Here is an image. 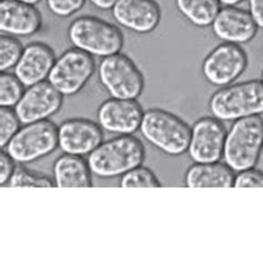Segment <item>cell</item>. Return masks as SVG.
Masks as SVG:
<instances>
[{
    "label": "cell",
    "mask_w": 263,
    "mask_h": 263,
    "mask_svg": "<svg viewBox=\"0 0 263 263\" xmlns=\"http://www.w3.org/2000/svg\"><path fill=\"white\" fill-rule=\"evenodd\" d=\"M144 156V147L139 139L131 135H121L102 142L89 155L87 162L93 175L112 178L139 167Z\"/></svg>",
    "instance_id": "obj_1"
},
{
    "label": "cell",
    "mask_w": 263,
    "mask_h": 263,
    "mask_svg": "<svg viewBox=\"0 0 263 263\" xmlns=\"http://www.w3.org/2000/svg\"><path fill=\"white\" fill-rule=\"evenodd\" d=\"M263 148V119L250 116L235 120L227 134L223 159L234 172H240L257 164Z\"/></svg>",
    "instance_id": "obj_2"
},
{
    "label": "cell",
    "mask_w": 263,
    "mask_h": 263,
    "mask_svg": "<svg viewBox=\"0 0 263 263\" xmlns=\"http://www.w3.org/2000/svg\"><path fill=\"white\" fill-rule=\"evenodd\" d=\"M140 131L148 142L170 156L188 151L191 128L181 118L162 109H149L143 114Z\"/></svg>",
    "instance_id": "obj_3"
},
{
    "label": "cell",
    "mask_w": 263,
    "mask_h": 263,
    "mask_svg": "<svg viewBox=\"0 0 263 263\" xmlns=\"http://www.w3.org/2000/svg\"><path fill=\"white\" fill-rule=\"evenodd\" d=\"M213 117L221 121L263 115V82L250 80L226 86L214 92L209 101Z\"/></svg>",
    "instance_id": "obj_4"
},
{
    "label": "cell",
    "mask_w": 263,
    "mask_h": 263,
    "mask_svg": "<svg viewBox=\"0 0 263 263\" xmlns=\"http://www.w3.org/2000/svg\"><path fill=\"white\" fill-rule=\"evenodd\" d=\"M68 38L74 48L99 57L120 52L123 46L122 32L118 27L92 16L74 19L68 28Z\"/></svg>",
    "instance_id": "obj_5"
},
{
    "label": "cell",
    "mask_w": 263,
    "mask_h": 263,
    "mask_svg": "<svg viewBox=\"0 0 263 263\" xmlns=\"http://www.w3.org/2000/svg\"><path fill=\"white\" fill-rule=\"evenodd\" d=\"M59 146L56 124L41 120L25 124L7 144V152L18 163H28L43 158Z\"/></svg>",
    "instance_id": "obj_6"
},
{
    "label": "cell",
    "mask_w": 263,
    "mask_h": 263,
    "mask_svg": "<svg viewBox=\"0 0 263 263\" xmlns=\"http://www.w3.org/2000/svg\"><path fill=\"white\" fill-rule=\"evenodd\" d=\"M98 72L101 85L115 99H137L144 88L143 74L123 53L103 58Z\"/></svg>",
    "instance_id": "obj_7"
},
{
    "label": "cell",
    "mask_w": 263,
    "mask_h": 263,
    "mask_svg": "<svg viewBox=\"0 0 263 263\" xmlns=\"http://www.w3.org/2000/svg\"><path fill=\"white\" fill-rule=\"evenodd\" d=\"M96 70V61L86 51L72 48L56 60L48 81L62 96H73L85 87Z\"/></svg>",
    "instance_id": "obj_8"
},
{
    "label": "cell",
    "mask_w": 263,
    "mask_h": 263,
    "mask_svg": "<svg viewBox=\"0 0 263 263\" xmlns=\"http://www.w3.org/2000/svg\"><path fill=\"white\" fill-rule=\"evenodd\" d=\"M248 66V56L240 45L224 43L208 54L202 64L204 78L213 86L226 87L237 80Z\"/></svg>",
    "instance_id": "obj_9"
},
{
    "label": "cell",
    "mask_w": 263,
    "mask_h": 263,
    "mask_svg": "<svg viewBox=\"0 0 263 263\" xmlns=\"http://www.w3.org/2000/svg\"><path fill=\"white\" fill-rule=\"evenodd\" d=\"M227 129L216 117H203L191 129L189 156L196 163L218 162L223 157Z\"/></svg>",
    "instance_id": "obj_10"
},
{
    "label": "cell",
    "mask_w": 263,
    "mask_h": 263,
    "mask_svg": "<svg viewBox=\"0 0 263 263\" xmlns=\"http://www.w3.org/2000/svg\"><path fill=\"white\" fill-rule=\"evenodd\" d=\"M62 95L49 81L28 87L23 98L15 107V112L23 124H28L48 118L56 114L61 107Z\"/></svg>",
    "instance_id": "obj_11"
},
{
    "label": "cell",
    "mask_w": 263,
    "mask_h": 263,
    "mask_svg": "<svg viewBox=\"0 0 263 263\" xmlns=\"http://www.w3.org/2000/svg\"><path fill=\"white\" fill-rule=\"evenodd\" d=\"M59 147L68 155L86 156L102 143L103 134L100 124L88 119H69L59 128Z\"/></svg>",
    "instance_id": "obj_12"
},
{
    "label": "cell",
    "mask_w": 263,
    "mask_h": 263,
    "mask_svg": "<svg viewBox=\"0 0 263 263\" xmlns=\"http://www.w3.org/2000/svg\"><path fill=\"white\" fill-rule=\"evenodd\" d=\"M144 111L136 99H109L99 107L101 128L118 135H131L140 129Z\"/></svg>",
    "instance_id": "obj_13"
},
{
    "label": "cell",
    "mask_w": 263,
    "mask_h": 263,
    "mask_svg": "<svg viewBox=\"0 0 263 263\" xmlns=\"http://www.w3.org/2000/svg\"><path fill=\"white\" fill-rule=\"evenodd\" d=\"M116 22L137 33L154 31L161 19V9L155 0H118L112 7Z\"/></svg>",
    "instance_id": "obj_14"
},
{
    "label": "cell",
    "mask_w": 263,
    "mask_h": 263,
    "mask_svg": "<svg viewBox=\"0 0 263 263\" xmlns=\"http://www.w3.org/2000/svg\"><path fill=\"white\" fill-rule=\"evenodd\" d=\"M211 26L217 38L235 45L249 43L258 30L250 12L234 6L221 8Z\"/></svg>",
    "instance_id": "obj_15"
},
{
    "label": "cell",
    "mask_w": 263,
    "mask_h": 263,
    "mask_svg": "<svg viewBox=\"0 0 263 263\" xmlns=\"http://www.w3.org/2000/svg\"><path fill=\"white\" fill-rule=\"evenodd\" d=\"M54 62L56 57L49 46L43 43L29 44L15 67V76L25 87H31L48 78Z\"/></svg>",
    "instance_id": "obj_16"
},
{
    "label": "cell",
    "mask_w": 263,
    "mask_h": 263,
    "mask_svg": "<svg viewBox=\"0 0 263 263\" xmlns=\"http://www.w3.org/2000/svg\"><path fill=\"white\" fill-rule=\"evenodd\" d=\"M41 25L43 18L33 5L17 0L0 2V30L3 32L27 37L39 31Z\"/></svg>",
    "instance_id": "obj_17"
},
{
    "label": "cell",
    "mask_w": 263,
    "mask_h": 263,
    "mask_svg": "<svg viewBox=\"0 0 263 263\" xmlns=\"http://www.w3.org/2000/svg\"><path fill=\"white\" fill-rule=\"evenodd\" d=\"M234 171L226 163H196L185 175L189 188H231L234 183Z\"/></svg>",
    "instance_id": "obj_18"
},
{
    "label": "cell",
    "mask_w": 263,
    "mask_h": 263,
    "mask_svg": "<svg viewBox=\"0 0 263 263\" xmlns=\"http://www.w3.org/2000/svg\"><path fill=\"white\" fill-rule=\"evenodd\" d=\"M90 168L81 156L64 155L53 165L54 184L59 188H89L92 185Z\"/></svg>",
    "instance_id": "obj_19"
},
{
    "label": "cell",
    "mask_w": 263,
    "mask_h": 263,
    "mask_svg": "<svg viewBox=\"0 0 263 263\" xmlns=\"http://www.w3.org/2000/svg\"><path fill=\"white\" fill-rule=\"evenodd\" d=\"M180 13L197 27H209L221 9L219 0H176Z\"/></svg>",
    "instance_id": "obj_20"
},
{
    "label": "cell",
    "mask_w": 263,
    "mask_h": 263,
    "mask_svg": "<svg viewBox=\"0 0 263 263\" xmlns=\"http://www.w3.org/2000/svg\"><path fill=\"white\" fill-rule=\"evenodd\" d=\"M24 85L15 74L2 72L0 76V106L16 107L25 93Z\"/></svg>",
    "instance_id": "obj_21"
},
{
    "label": "cell",
    "mask_w": 263,
    "mask_h": 263,
    "mask_svg": "<svg viewBox=\"0 0 263 263\" xmlns=\"http://www.w3.org/2000/svg\"><path fill=\"white\" fill-rule=\"evenodd\" d=\"M24 49L25 48L16 38L3 34L0 37V71L5 72L16 67Z\"/></svg>",
    "instance_id": "obj_22"
},
{
    "label": "cell",
    "mask_w": 263,
    "mask_h": 263,
    "mask_svg": "<svg viewBox=\"0 0 263 263\" xmlns=\"http://www.w3.org/2000/svg\"><path fill=\"white\" fill-rule=\"evenodd\" d=\"M120 185L123 188H159L161 186L154 172L140 165L126 172L121 178Z\"/></svg>",
    "instance_id": "obj_23"
},
{
    "label": "cell",
    "mask_w": 263,
    "mask_h": 263,
    "mask_svg": "<svg viewBox=\"0 0 263 263\" xmlns=\"http://www.w3.org/2000/svg\"><path fill=\"white\" fill-rule=\"evenodd\" d=\"M9 186H37V188H48V186H56L54 181L43 174L29 171L26 168L18 165L15 172L7 183Z\"/></svg>",
    "instance_id": "obj_24"
},
{
    "label": "cell",
    "mask_w": 263,
    "mask_h": 263,
    "mask_svg": "<svg viewBox=\"0 0 263 263\" xmlns=\"http://www.w3.org/2000/svg\"><path fill=\"white\" fill-rule=\"evenodd\" d=\"M22 123L16 112L10 108H0V146L7 147V144L19 131V124Z\"/></svg>",
    "instance_id": "obj_25"
},
{
    "label": "cell",
    "mask_w": 263,
    "mask_h": 263,
    "mask_svg": "<svg viewBox=\"0 0 263 263\" xmlns=\"http://www.w3.org/2000/svg\"><path fill=\"white\" fill-rule=\"evenodd\" d=\"M86 0H47L49 10L58 17H69L84 7Z\"/></svg>",
    "instance_id": "obj_26"
},
{
    "label": "cell",
    "mask_w": 263,
    "mask_h": 263,
    "mask_svg": "<svg viewBox=\"0 0 263 263\" xmlns=\"http://www.w3.org/2000/svg\"><path fill=\"white\" fill-rule=\"evenodd\" d=\"M233 186H238V188H263V172L254 168L240 171L234 178Z\"/></svg>",
    "instance_id": "obj_27"
},
{
    "label": "cell",
    "mask_w": 263,
    "mask_h": 263,
    "mask_svg": "<svg viewBox=\"0 0 263 263\" xmlns=\"http://www.w3.org/2000/svg\"><path fill=\"white\" fill-rule=\"evenodd\" d=\"M15 162L16 161L9 156L8 152L2 151V155H0V184L2 185L9 182L16 170Z\"/></svg>",
    "instance_id": "obj_28"
},
{
    "label": "cell",
    "mask_w": 263,
    "mask_h": 263,
    "mask_svg": "<svg viewBox=\"0 0 263 263\" xmlns=\"http://www.w3.org/2000/svg\"><path fill=\"white\" fill-rule=\"evenodd\" d=\"M249 12L258 28L263 29V0H249Z\"/></svg>",
    "instance_id": "obj_29"
},
{
    "label": "cell",
    "mask_w": 263,
    "mask_h": 263,
    "mask_svg": "<svg viewBox=\"0 0 263 263\" xmlns=\"http://www.w3.org/2000/svg\"><path fill=\"white\" fill-rule=\"evenodd\" d=\"M93 6H96L97 8L102 9V10H108V9H112V7L116 5L118 0H89Z\"/></svg>",
    "instance_id": "obj_30"
},
{
    "label": "cell",
    "mask_w": 263,
    "mask_h": 263,
    "mask_svg": "<svg viewBox=\"0 0 263 263\" xmlns=\"http://www.w3.org/2000/svg\"><path fill=\"white\" fill-rule=\"evenodd\" d=\"M219 2L226 6H235L240 3H243L245 0H219Z\"/></svg>",
    "instance_id": "obj_31"
},
{
    "label": "cell",
    "mask_w": 263,
    "mask_h": 263,
    "mask_svg": "<svg viewBox=\"0 0 263 263\" xmlns=\"http://www.w3.org/2000/svg\"><path fill=\"white\" fill-rule=\"evenodd\" d=\"M17 2H22V3H25V4H29V5H36L38 4L40 0H17Z\"/></svg>",
    "instance_id": "obj_32"
},
{
    "label": "cell",
    "mask_w": 263,
    "mask_h": 263,
    "mask_svg": "<svg viewBox=\"0 0 263 263\" xmlns=\"http://www.w3.org/2000/svg\"><path fill=\"white\" fill-rule=\"evenodd\" d=\"M261 81L263 82V70H262V74H261Z\"/></svg>",
    "instance_id": "obj_33"
}]
</instances>
